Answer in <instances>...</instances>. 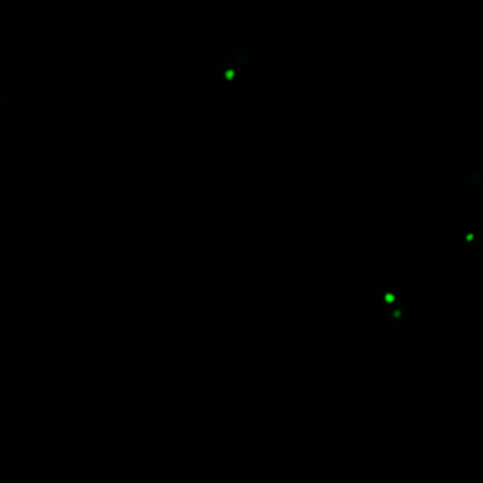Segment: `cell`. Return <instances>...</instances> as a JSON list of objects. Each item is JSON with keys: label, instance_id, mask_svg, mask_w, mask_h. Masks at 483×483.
Wrapping results in <instances>:
<instances>
[{"label": "cell", "instance_id": "6da1fadb", "mask_svg": "<svg viewBox=\"0 0 483 483\" xmlns=\"http://www.w3.org/2000/svg\"><path fill=\"white\" fill-rule=\"evenodd\" d=\"M388 318L397 326H403L408 322V314L403 306L393 307L388 311Z\"/></svg>", "mask_w": 483, "mask_h": 483}, {"label": "cell", "instance_id": "7a4b0ae2", "mask_svg": "<svg viewBox=\"0 0 483 483\" xmlns=\"http://www.w3.org/2000/svg\"><path fill=\"white\" fill-rule=\"evenodd\" d=\"M468 182L473 185V186H477L483 183V175L479 173L477 170L472 171L469 176H468Z\"/></svg>", "mask_w": 483, "mask_h": 483}, {"label": "cell", "instance_id": "3957f363", "mask_svg": "<svg viewBox=\"0 0 483 483\" xmlns=\"http://www.w3.org/2000/svg\"><path fill=\"white\" fill-rule=\"evenodd\" d=\"M235 59L238 63L242 64L243 66H246L249 63V56H248V51L241 49L237 51L235 54Z\"/></svg>", "mask_w": 483, "mask_h": 483}]
</instances>
